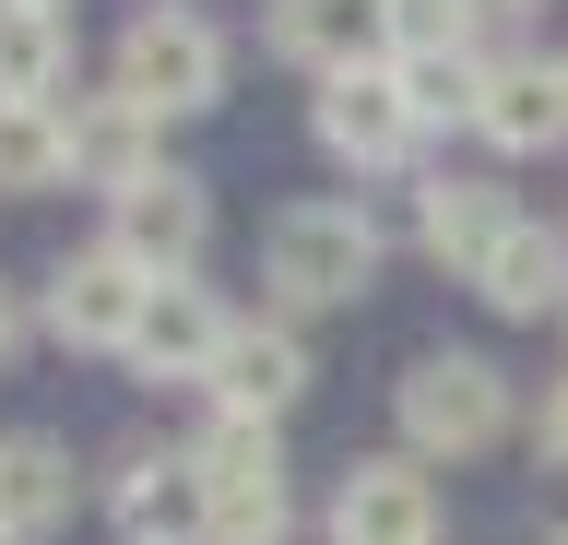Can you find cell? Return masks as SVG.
<instances>
[{
    "label": "cell",
    "instance_id": "17",
    "mask_svg": "<svg viewBox=\"0 0 568 545\" xmlns=\"http://www.w3.org/2000/svg\"><path fill=\"white\" fill-rule=\"evenodd\" d=\"M71 522V451L60 438H0V545H36Z\"/></svg>",
    "mask_w": 568,
    "mask_h": 545
},
{
    "label": "cell",
    "instance_id": "20",
    "mask_svg": "<svg viewBox=\"0 0 568 545\" xmlns=\"http://www.w3.org/2000/svg\"><path fill=\"white\" fill-rule=\"evenodd\" d=\"M60 179H71V119L60 108H0V202H36Z\"/></svg>",
    "mask_w": 568,
    "mask_h": 545
},
{
    "label": "cell",
    "instance_id": "5",
    "mask_svg": "<svg viewBox=\"0 0 568 545\" xmlns=\"http://www.w3.org/2000/svg\"><path fill=\"white\" fill-rule=\"evenodd\" d=\"M142 309H154V273H142L131 250H71L60 273H48V296H36V321L60 332V344H83V356H131Z\"/></svg>",
    "mask_w": 568,
    "mask_h": 545
},
{
    "label": "cell",
    "instance_id": "12",
    "mask_svg": "<svg viewBox=\"0 0 568 545\" xmlns=\"http://www.w3.org/2000/svg\"><path fill=\"white\" fill-rule=\"evenodd\" d=\"M225 332H237V321H225V296L190 285V273H166L154 309H142V332H131V380H154V392H166V380H213Z\"/></svg>",
    "mask_w": 568,
    "mask_h": 545
},
{
    "label": "cell",
    "instance_id": "16",
    "mask_svg": "<svg viewBox=\"0 0 568 545\" xmlns=\"http://www.w3.org/2000/svg\"><path fill=\"white\" fill-rule=\"evenodd\" d=\"M474 296H486L497 321H545V309H568V238H557V225H509L497 261L474 273Z\"/></svg>",
    "mask_w": 568,
    "mask_h": 545
},
{
    "label": "cell",
    "instance_id": "15",
    "mask_svg": "<svg viewBox=\"0 0 568 545\" xmlns=\"http://www.w3.org/2000/svg\"><path fill=\"white\" fill-rule=\"evenodd\" d=\"M60 119H71V179H95L106 202H119L131 179H154V166H166V154H154V119H142L119 83H106V95H71Z\"/></svg>",
    "mask_w": 568,
    "mask_h": 545
},
{
    "label": "cell",
    "instance_id": "3",
    "mask_svg": "<svg viewBox=\"0 0 568 545\" xmlns=\"http://www.w3.org/2000/svg\"><path fill=\"white\" fill-rule=\"evenodd\" d=\"M497 438H509V367L497 356L438 344V356L403 367V451H415V463H474Z\"/></svg>",
    "mask_w": 568,
    "mask_h": 545
},
{
    "label": "cell",
    "instance_id": "11",
    "mask_svg": "<svg viewBox=\"0 0 568 545\" xmlns=\"http://www.w3.org/2000/svg\"><path fill=\"white\" fill-rule=\"evenodd\" d=\"M308 131H320L332 166H403V154H415V108H403V83H390V72L320 83V95H308Z\"/></svg>",
    "mask_w": 568,
    "mask_h": 545
},
{
    "label": "cell",
    "instance_id": "25",
    "mask_svg": "<svg viewBox=\"0 0 568 545\" xmlns=\"http://www.w3.org/2000/svg\"><path fill=\"white\" fill-rule=\"evenodd\" d=\"M557 545H568V534H557Z\"/></svg>",
    "mask_w": 568,
    "mask_h": 545
},
{
    "label": "cell",
    "instance_id": "22",
    "mask_svg": "<svg viewBox=\"0 0 568 545\" xmlns=\"http://www.w3.org/2000/svg\"><path fill=\"white\" fill-rule=\"evenodd\" d=\"M24 356V285H0V367Z\"/></svg>",
    "mask_w": 568,
    "mask_h": 545
},
{
    "label": "cell",
    "instance_id": "24",
    "mask_svg": "<svg viewBox=\"0 0 568 545\" xmlns=\"http://www.w3.org/2000/svg\"><path fill=\"white\" fill-rule=\"evenodd\" d=\"M12 12H60V0H12Z\"/></svg>",
    "mask_w": 568,
    "mask_h": 545
},
{
    "label": "cell",
    "instance_id": "7",
    "mask_svg": "<svg viewBox=\"0 0 568 545\" xmlns=\"http://www.w3.org/2000/svg\"><path fill=\"white\" fill-rule=\"evenodd\" d=\"M202 238H213V190L190 179V166H154V179H131L119 202H106V250H131L154 285H166V273H190V261H202Z\"/></svg>",
    "mask_w": 568,
    "mask_h": 545
},
{
    "label": "cell",
    "instance_id": "1",
    "mask_svg": "<svg viewBox=\"0 0 568 545\" xmlns=\"http://www.w3.org/2000/svg\"><path fill=\"white\" fill-rule=\"evenodd\" d=\"M367 273H379V225H367V202H296V214H273V238H261V285H273V309H355Z\"/></svg>",
    "mask_w": 568,
    "mask_h": 545
},
{
    "label": "cell",
    "instance_id": "4",
    "mask_svg": "<svg viewBox=\"0 0 568 545\" xmlns=\"http://www.w3.org/2000/svg\"><path fill=\"white\" fill-rule=\"evenodd\" d=\"M190 463H202V498H213V545H284V534H296V498H284V438H273V427L213 415V427L190 438Z\"/></svg>",
    "mask_w": 568,
    "mask_h": 545
},
{
    "label": "cell",
    "instance_id": "6",
    "mask_svg": "<svg viewBox=\"0 0 568 545\" xmlns=\"http://www.w3.org/2000/svg\"><path fill=\"white\" fill-rule=\"evenodd\" d=\"M273 48L308 83L390 72V60H403V0H273Z\"/></svg>",
    "mask_w": 568,
    "mask_h": 545
},
{
    "label": "cell",
    "instance_id": "13",
    "mask_svg": "<svg viewBox=\"0 0 568 545\" xmlns=\"http://www.w3.org/2000/svg\"><path fill=\"white\" fill-rule=\"evenodd\" d=\"M509 190L497 179H450V166H438V179H415V250L438 261V273H462V285H474V273H486L497 261V238H509Z\"/></svg>",
    "mask_w": 568,
    "mask_h": 545
},
{
    "label": "cell",
    "instance_id": "21",
    "mask_svg": "<svg viewBox=\"0 0 568 545\" xmlns=\"http://www.w3.org/2000/svg\"><path fill=\"white\" fill-rule=\"evenodd\" d=\"M532 474H545V486H568V380L545 392V415H532Z\"/></svg>",
    "mask_w": 568,
    "mask_h": 545
},
{
    "label": "cell",
    "instance_id": "10",
    "mask_svg": "<svg viewBox=\"0 0 568 545\" xmlns=\"http://www.w3.org/2000/svg\"><path fill=\"white\" fill-rule=\"evenodd\" d=\"M332 545H438V486L415 451H379L332 486Z\"/></svg>",
    "mask_w": 568,
    "mask_h": 545
},
{
    "label": "cell",
    "instance_id": "19",
    "mask_svg": "<svg viewBox=\"0 0 568 545\" xmlns=\"http://www.w3.org/2000/svg\"><path fill=\"white\" fill-rule=\"evenodd\" d=\"M390 83H403L415 131H438V119H474V95H486V48H403V60H390Z\"/></svg>",
    "mask_w": 568,
    "mask_h": 545
},
{
    "label": "cell",
    "instance_id": "18",
    "mask_svg": "<svg viewBox=\"0 0 568 545\" xmlns=\"http://www.w3.org/2000/svg\"><path fill=\"white\" fill-rule=\"evenodd\" d=\"M60 83H71V24L0 0V108H60Z\"/></svg>",
    "mask_w": 568,
    "mask_h": 545
},
{
    "label": "cell",
    "instance_id": "23",
    "mask_svg": "<svg viewBox=\"0 0 568 545\" xmlns=\"http://www.w3.org/2000/svg\"><path fill=\"white\" fill-rule=\"evenodd\" d=\"M474 12H545V0H474Z\"/></svg>",
    "mask_w": 568,
    "mask_h": 545
},
{
    "label": "cell",
    "instance_id": "14",
    "mask_svg": "<svg viewBox=\"0 0 568 545\" xmlns=\"http://www.w3.org/2000/svg\"><path fill=\"white\" fill-rule=\"evenodd\" d=\"M474 131H486L497 154H557V143H568V60H545V48H521V60H486Z\"/></svg>",
    "mask_w": 568,
    "mask_h": 545
},
{
    "label": "cell",
    "instance_id": "9",
    "mask_svg": "<svg viewBox=\"0 0 568 545\" xmlns=\"http://www.w3.org/2000/svg\"><path fill=\"white\" fill-rule=\"evenodd\" d=\"M106 522H119V545H213L202 463L190 451H131L106 474Z\"/></svg>",
    "mask_w": 568,
    "mask_h": 545
},
{
    "label": "cell",
    "instance_id": "2",
    "mask_svg": "<svg viewBox=\"0 0 568 545\" xmlns=\"http://www.w3.org/2000/svg\"><path fill=\"white\" fill-rule=\"evenodd\" d=\"M119 95H131L154 131L225 108V37H213V12H190V0L131 12V37H119Z\"/></svg>",
    "mask_w": 568,
    "mask_h": 545
},
{
    "label": "cell",
    "instance_id": "8",
    "mask_svg": "<svg viewBox=\"0 0 568 545\" xmlns=\"http://www.w3.org/2000/svg\"><path fill=\"white\" fill-rule=\"evenodd\" d=\"M308 380L320 367H308V344H296V321H237L202 392H213V415H237V427H284Z\"/></svg>",
    "mask_w": 568,
    "mask_h": 545
}]
</instances>
